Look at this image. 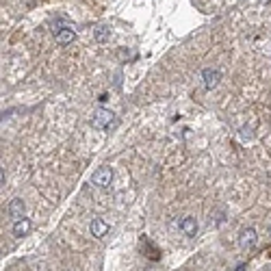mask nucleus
<instances>
[{"mask_svg":"<svg viewBox=\"0 0 271 271\" xmlns=\"http://www.w3.org/2000/svg\"><path fill=\"white\" fill-rule=\"evenodd\" d=\"M269 232H271V226H269Z\"/></svg>","mask_w":271,"mask_h":271,"instance_id":"ddd939ff","label":"nucleus"},{"mask_svg":"<svg viewBox=\"0 0 271 271\" xmlns=\"http://www.w3.org/2000/svg\"><path fill=\"white\" fill-rule=\"evenodd\" d=\"M239 243H241V248L243 250H254L256 243H258V232L254 230V228H245V230L241 232Z\"/></svg>","mask_w":271,"mask_h":271,"instance_id":"20e7f679","label":"nucleus"},{"mask_svg":"<svg viewBox=\"0 0 271 271\" xmlns=\"http://www.w3.org/2000/svg\"><path fill=\"white\" fill-rule=\"evenodd\" d=\"M243 269H245V263H241V265H239V267L234 269V271H243Z\"/></svg>","mask_w":271,"mask_h":271,"instance_id":"9b49d317","label":"nucleus"},{"mask_svg":"<svg viewBox=\"0 0 271 271\" xmlns=\"http://www.w3.org/2000/svg\"><path fill=\"white\" fill-rule=\"evenodd\" d=\"M219 81H221V70H217V68H206V70H202V85L204 89H215L217 85H219Z\"/></svg>","mask_w":271,"mask_h":271,"instance_id":"7ed1b4c3","label":"nucleus"},{"mask_svg":"<svg viewBox=\"0 0 271 271\" xmlns=\"http://www.w3.org/2000/svg\"><path fill=\"white\" fill-rule=\"evenodd\" d=\"M91 182H93L95 186H100V189H106V186L113 182V170H111L108 165L98 167V170L91 174Z\"/></svg>","mask_w":271,"mask_h":271,"instance_id":"f03ea898","label":"nucleus"},{"mask_svg":"<svg viewBox=\"0 0 271 271\" xmlns=\"http://www.w3.org/2000/svg\"><path fill=\"white\" fill-rule=\"evenodd\" d=\"M24 213H26V204H24V200H20V197H13V200L9 202V217L13 221L22 219Z\"/></svg>","mask_w":271,"mask_h":271,"instance_id":"0eeeda50","label":"nucleus"},{"mask_svg":"<svg viewBox=\"0 0 271 271\" xmlns=\"http://www.w3.org/2000/svg\"><path fill=\"white\" fill-rule=\"evenodd\" d=\"M258 2H271V0H258Z\"/></svg>","mask_w":271,"mask_h":271,"instance_id":"f8f14e48","label":"nucleus"},{"mask_svg":"<svg viewBox=\"0 0 271 271\" xmlns=\"http://www.w3.org/2000/svg\"><path fill=\"white\" fill-rule=\"evenodd\" d=\"M31 230H33V224H31V219H28V217H22V219L13 221V237H17V239L28 237Z\"/></svg>","mask_w":271,"mask_h":271,"instance_id":"39448f33","label":"nucleus"},{"mask_svg":"<svg viewBox=\"0 0 271 271\" xmlns=\"http://www.w3.org/2000/svg\"><path fill=\"white\" fill-rule=\"evenodd\" d=\"M89 230H91V237L102 239L108 232V224L104 219H100V217H95V219H91V224H89Z\"/></svg>","mask_w":271,"mask_h":271,"instance_id":"1a4fd4ad","label":"nucleus"},{"mask_svg":"<svg viewBox=\"0 0 271 271\" xmlns=\"http://www.w3.org/2000/svg\"><path fill=\"white\" fill-rule=\"evenodd\" d=\"M113 124H115V115H113V111H108V108H104V106H100V108H95V111H93V115H91V126H93V128L108 130Z\"/></svg>","mask_w":271,"mask_h":271,"instance_id":"f257e3e1","label":"nucleus"},{"mask_svg":"<svg viewBox=\"0 0 271 271\" xmlns=\"http://www.w3.org/2000/svg\"><path fill=\"white\" fill-rule=\"evenodd\" d=\"M54 39H57L59 46H68V44H72V41L76 39V33L72 31V28H68V26H59L57 31H54Z\"/></svg>","mask_w":271,"mask_h":271,"instance_id":"423d86ee","label":"nucleus"},{"mask_svg":"<svg viewBox=\"0 0 271 271\" xmlns=\"http://www.w3.org/2000/svg\"><path fill=\"white\" fill-rule=\"evenodd\" d=\"M108 35H111V31H108L106 26H95V31H93V37L98 44H104V41H108Z\"/></svg>","mask_w":271,"mask_h":271,"instance_id":"9d476101","label":"nucleus"},{"mask_svg":"<svg viewBox=\"0 0 271 271\" xmlns=\"http://www.w3.org/2000/svg\"><path fill=\"white\" fill-rule=\"evenodd\" d=\"M180 230H182L184 237H195L197 230H200V226H197V219L195 217H184L182 221H180Z\"/></svg>","mask_w":271,"mask_h":271,"instance_id":"6e6552de","label":"nucleus"}]
</instances>
